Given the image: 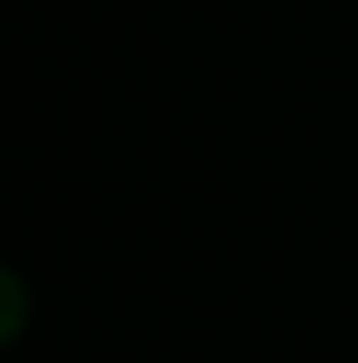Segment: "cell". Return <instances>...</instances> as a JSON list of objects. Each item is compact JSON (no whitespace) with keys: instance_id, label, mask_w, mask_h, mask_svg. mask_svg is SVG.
<instances>
[{"instance_id":"1","label":"cell","mask_w":358,"mask_h":363,"mask_svg":"<svg viewBox=\"0 0 358 363\" xmlns=\"http://www.w3.org/2000/svg\"><path fill=\"white\" fill-rule=\"evenodd\" d=\"M0 342L16 347L21 332H27V279L16 269H0Z\"/></svg>"}]
</instances>
